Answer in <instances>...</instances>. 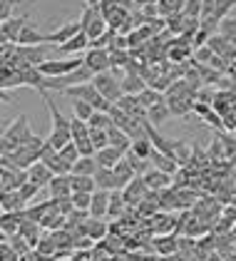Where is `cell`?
<instances>
[{
	"mask_svg": "<svg viewBox=\"0 0 236 261\" xmlns=\"http://www.w3.org/2000/svg\"><path fill=\"white\" fill-rule=\"evenodd\" d=\"M42 100L47 105V112H50V120H53V127H50V137L47 142L55 147V149H62L65 144L72 142V117H65L62 112L58 110V105L53 102L50 92L42 95Z\"/></svg>",
	"mask_w": 236,
	"mask_h": 261,
	"instance_id": "obj_1",
	"label": "cell"
},
{
	"mask_svg": "<svg viewBox=\"0 0 236 261\" xmlns=\"http://www.w3.org/2000/svg\"><path fill=\"white\" fill-rule=\"evenodd\" d=\"M62 95H65V97H70V100H85V102H90V105H92L97 112H110V107H112V102L107 100V97L99 92L97 87H95V82L72 85V87H67Z\"/></svg>",
	"mask_w": 236,
	"mask_h": 261,
	"instance_id": "obj_2",
	"label": "cell"
},
{
	"mask_svg": "<svg viewBox=\"0 0 236 261\" xmlns=\"http://www.w3.org/2000/svg\"><path fill=\"white\" fill-rule=\"evenodd\" d=\"M30 137H33V129H30V124H28V117H25V115H20L18 120H15L10 127H8V129H5V132H3V140H0V152L13 154L20 144H25Z\"/></svg>",
	"mask_w": 236,
	"mask_h": 261,
	"instance_id": "obj_3",
	"label": "cell"
},
{
	"mask_svg": "<svg viewBox=\"0 0 236 261\" xmlns=\"http://www.w3.org/2000/svg\"><path fill=\"white\" fill-rule=\"evenodd\" d=\"M45 142H47L45 137L33 135V137L25 142V144H20L18 149L13 152V162H15V167L28 169V167H33L35 162H40V154H42V147H45Z\"/></svg>",
	"mask_w": 236,
	"mask_h": 261,
	"instance_id": "obj_4",
	"label": "cell"
},
{
	"mask_svg": "<svg viewBox=\"0 0 236 261\" xmlns=\"http://www.w3.org/2000/svg\"><path fill=\"white\" fill-rule=\"evenodd\" d=\"M82 65H85V58H65V60H45L42 65H38V70L45 77H62V75L75 72Z\"/></svg>",
	"mask_w": 236,
	"mask_h": 261,
	"instance_id": "obj_5",
	"label": "cell"
},
{
	"mask_svg": "<svg viewBox=\"0 0 236 261\" xmlns=\"http://www.w3.org/2000/svg\"><path fill=\"white\" fill-rule=\"evenodd\" d=\"M92 82H95V87H97L99 92H102V95H104L107 100L112 102V105L124 97V90H122V80H117V77H115V75H112L110 70H107V72H99V75H95V80H92Z\"/></svg>",
	"mask_w": 236,
	"mask_h": 261,
	"instance_id": "obj_6",
	"label": "cell"
},
{
	"mask_svg": "<svg viewBox=\"0 0 236 261\" xmlns=\"http://www.w3.org/2000/svg\"><path fill=\"white\" fill-rule=\"evenodd\" d=\"M25 181H28V169H22V167H3V172H0V189L3 192H18Z\"/></svg>",
	"mask_w": 236,
	"mask_h": 261,
	"instance_id": "obj_7",
	"label": "cell"
},
{
	"mask_svg": "<svg viewBox=\"0 0 236 261\" xmlns=\"http://www.w3.org/2000/svg\"><path fill=\"white\" fill-rule=\"evenodd\" d=\"M82 58H85V65H87L95 75L107 72V70L112 67V62H110V50H107V47H90Z\"/></svg>",
	"mask_w": 236,
	"mask_h": 261,
	"instance_id": "obj_8",
	"label": "cell"
},
{
	"mask_svg": "<svg viewBox=\"0 0 236 261\" xmlns=\"http://www.w3.org/2000/svg\"><path fill=\"white\" fill-rule=\"evenodd\" d=\"M147 194H149V187H147V181H144L142 174L135 177V179L122 189V197H124V201H127V206H139V201L144 199Z\"/></svg>",
	"mask_w": 236,
	"mask_h": 261,
	"instance_id": "obj_9",
	"label": "cell"
},
{
	"mask_svg": "<svg viewBox=\"0 0 236 261\" xmlns=\"http://www.w3.org/2000/svg\"><path fill=\"white\" fill-rule=\"evenodd\" d=\"M30 15H20V18H8V20L0 22V38L3 42H15L18 45V38L22 33V28L28 25Z\"/></svg>",
	"mask_w": 236,
	"mask_h": 261,
	"instance_id": "obj_10",
	"label": "cell"
},
{
	"mask_svg": "<svg viewBox=\"0 0 236 261\" xmlns=\"http://www.w3.org/2000/svg\"><path fill=\"white\" fill-rule=\"evenodd\" d=\"M80 33H82V22L80 20L65 22V25H60L55 33H50V35H47V42H50V45H62V42L72 40V38L80 35Z\"/></svg>",
	"mask_w": 236,
	"mask_h": 261,
	"instance_id": "obj_11",
	"label": "cell"
},
{
	"mask_svg": "<svg viewBox=\"0 0 236 261\" xmlns=\"http://www.w3.org/2000/svg\"><path fill=\"white\" fill-rule=\"evenodd\" d=\"M142 177H144L147 187H149L152 192H164V189H169V187H172V174L162 172V169H157V167H149Z\"/></svg>",
	"mask_w": 236,
	"mask_h": 261,
	"instance_id": "obj_12",
	"label": "cell"
},
{
	"mask_svg": "<svg viewBox=\"0 0 236 261\" xmlns=\"http://www.w3.org/2000/svg\"><path fill=\"white\" fill-rule=\"evenodd\" d=\"M110 199H112V192H107V189H95V194H92V206H90V217L104 219V217L110 214Z\"/></svg>",
	"mask_w": 236,
	"mask_h": 261,
	"instance_id": "obj_13",
	"label": "cell"
},
{
	"mask_svg": "<svg viewBox=\"0 0 236 261\" xmlns=\"http://www.w3.org/2000/svg\"><path fill=\"white\" fill-rule=\"evenodd\" d=\"M50 197L60 199V197H72V174H55L53 181L47 184Z\"/></svg>",
	"mask_w": 236,
	"mask_h": 261,
	"instance_id": "obj_14",
	"label": "cell"
},
{
	"mask_svg": "<svg viewBox=\"0 0 236 261\" xmlns=\"http://www.w3.org/2000/svg\"><path fill=\"white\" fill-rule=\"evenodd\" d=\"M147 120L152 122L157 129L164 124V122L172 120V110H169V105H167V97H164L162 102H157V105H152V107L147 110Z\"/></svg>",
	"mask_w": 236,
	"mask_h": 261,
	"instance_id": "obj_15",
	"label": "cell"
},
{
	"mask_svg": "<svg viewBox=\"0 0 236 261\" xmlns=\"http://www.w3.org/2000/svg\"><path fill=\"white\" fill-rule=\"evenodd\" d=\"M58 50L62 53V55H77V53H87V50H90V38H87V33H80V35H75L72 40L58 45Z\"/></svg>",
	"mask_w": 236,
	"mask_h": 261,
	"instance_id": "obj_16",
	"label": "cell"
},
{
	"mask_svg": "<svg viewBox=\"0 0 236 261\" xmlns=\"http://www.w3.org/2000/svg\"><path fill=\"white\" fill-rule=\"evenodd\" d=\"M53 169L45 164V162H35L33 167H28V179L35 181V184H40V187H47L50 181H53Z\"/></svg>",
	"mask_w": 236,
	"mask_h": 261,
	"instance_id": "obj_17",
	"label": "cell"
},
{
	"mask_svg": "<svg viewBox=\"0 0 236 261\" xmlns=\"http://www.w3.org/2000/svg\"><path fill=\"white\" fill-rule=\"evenodd\" d=\"M124 154H127L124 149H119V147H112V144H110V147H104V149H99V152H97V154H95V157H97L99 167H107V169H115V167H117V162H119V160H124Z\"/></svg>",
	"mask_w": 236,
	"mask_h": 261,
	"instance_id": "obj_18",
	"label": "cell"
},
{
	"mask_svg": "<svg viewBox=\"0 0 236 261\" xmlns=\"http://www.w3.org/2000/svg\"><path fill=\"white\" fill-rule=\"evenodd\" d=\"M42 42H47V35L40 33L35 20H28V25L22 28V33L18 38V45H42Z\"/></svg>",
	"mask_w": 236,
	"mask_h": 261,
	"instance_id": "obj_19",
	"label": "cell"
},
{
	"mask_svg": "<svg viewBox=\"0 0 236 261\" xmlns=\"http://www.w3.org/2000/svg\"><path fill=\"white\" fill-rule=\"evenodd\" d=\"M115 177H117V189H124V187L135 179V177H139V174H137V169L129 164V160L124 157V160H119L117 167H115Z\"/></svg>",
	"mask_w": 236,
	"mask_h": 261,
	"instance_id": "obj_20",
	"label": "cell"
},
{
	"mask_svg": "<svg viewBox=\"0 0 236 261\" xmlns=\"http://www.w3.org/2000/svg\"><path fill=\"white\" fill-rule=\"evenodd\" d=\"M149 85L147 80L139 75V72H127L124 77H122V90H124V95H139V92H144Z\"/></svg>",
	"mask_w": 236,
	"mask_h": 261,
	"instance_id": "obj_21",
	"label": "cell"
},
{
	"mask_svg": "<svg viewBox=\"0 0 236 261\" xmlns=\"http://www.w3.org/2000/svg\"><path fill=\"white\" fill-rule=\"evenodd\" d=\"M107 231H110V224H104L102 219H95V217H90V219L85 221V237L92 241H99L107 237Z\"/></svg>",
	"mask_w": 236,
	"mask_h": 261,
	"instance_id": "obj_22",
	"label": "cell"
},
{
	"mask_svg": "<svg viewBox=\"0 0 236 261\" xmlns=\"http://www.w3.org/2000/svg\"><path fill=\"white\" fill-rule=\"evenodd\" d=\"M99 169L97 157H80L75 164H72V172L70 174H82V177H95Z\"/></svg>",
	"mask_w": 236,
	"mask_h": 261,
	"instance_id": "obj_23",
	"label": "cell"
},
{
	"mask_svg": "<svg viewBox=\"0 0 236 261\" xmlns=\"http://www.w3.org/2000/svg\"><path fill=\"white\" fill-rule=\"evenodd\" d=\"M107 135H110V144H112V147H119V149H124V152L132 149V137H129L124 129H119L117 124H112V127L107 129Z\"/></svg>",
	"mask_w": 236,
	"mask_h": 261,
	"instance_id": "obj_24",
	"label": "cell"
},
{
	"mask_svg": "<svg viewBox=\"0 0 236 261\" xmlns=\"http://www.w3.org/2000/svg\"><path fill=\"white\" fill-rule=\"evenodd\" d=\"M95 181H97V189H107V192H115V189H117V177H115V169L99 167L97 174H95Z\"/></svg>",
	"mask_w": 236,
	"mask_h": 261,
	"instance_id": "obj_25",
	"label": "cell"
},
{
	"mask_svg": "<svg viewBox=\"0 0 236 261\" xmlns=\"http://www.w3.org/2000/svg\"><path fill=\"white\" fill-rule=\"evenodd\" d=\"M0 206H3V212H22L28 204L20 197V192H3Z\"/></svg>",
	"mask_w": 236,
	"mask_h": 261,
	"instance_id": "obj_26",
	"label": "cell"
},
{
	"mask_svg": "<svg viewBox=\"0 0 236 261\" xmlns=\"http://www.w3.org/2000/svg\"><path fill=\"white\" fill-rule=\"evenodd\" d=\"M127 201H124V197H122V189H115L112 192V199H110V219H122L124 214H127Z\"/></svg>",
	"mask_w": 236,
	"mask_h": 261,
	"instance_id": "obj_27",
	"label": "cell"
},
{
	"mask_svg": "<svg viewBox=\"0 0 236 261\" xmlns=\"http://www.w3.org/2000/svg\"><path fill=\"white\" fill-rule=\"evenodd\" d=\"M129 152H132V154H137L139 160H149V157H152V152H154V144H152V140H149V135L132 140V149H129Z\"/></svg>",
	"mask_w": 236,
	"mask_h": 261,
	"instance_id": "obj_28",
	"label": "cell"
},
{
	"mask_svg": "<svg viewBox=\"0 0 236 261\" xmlns=\"http://www.w3.org/2000/svg\"><path fill=\"white\" fill-rule=\"evenodd\" d=\"M154 249H157V254H162V256H172V254H177L179 244L174 237L164 234V237H159V239L154 241Z\"/></svg>",
	"mask_w": 236,
	"mask_h": 261,
	"instance_id": "obj_29",
	"label": "cell"
},
{
	"mask_svg": "<svg viewBox=\"0 0 236 261\" xmlns=\"http://www.w3.org/2000/svg\"><path fill=\"white\" fill-rule=\"evenodd\" d=\"M72 102V112H75V117H80V120H85V122H90V117L97 112L90 102H85V100H70Z\"/></svg>",
	"mask_w": 236,
	"mask_h": 261,
	"instance_id": "obj_30",
	"label": "cell"
},
{
	"mask_svg": "<svg viewBox=\"0 0 236 261\" xmlns=\"http://www.w3.org/2000/svg\"><path fill=\"white\" fill-rule=\"evenodd\" d=\"M97 181L95 177H82V174H72V192H95Z\"/></svg>",
	"mask_w": 236,
	"mask_h": 261,
	"instance_id": "obj_31",
	"label": "cell"
},
{
	"mask_svg": "<svg viewBox=\"0 0 236 261\" xmlns=\"http://www.w3.org/2000/svg\"><path fill=\"white\" fill-rule=\"evenodd\" d=\"M236 8V0H217V8H214V20H226L229 15H231V10Z\"/></svg>",
	"mask_w": 236,
	"mask_h": 261,
	"instance_id": "obj_32",
	"label": "cell"
},
{
	"mask_svg": "<svg viewBox=\"0 0 236 261\" xmlns=\"http://www.w3.org/2000/svg\"><path fill=\"white\" fill-rule=\"evenodd\" d=\"M137 97H139V102H142V105L149 110L152 105H157V102L164 100V92H159V90H154V87H147L144 92H139Z\"/></svg>",
	"mask_w": 236,
	"mask_h": 261,
	"instance_id": "obj_33",
	"label": "cell"
},
{
	"mask_svg": "<svg viewBox=\"0 0 236 261\" xmlns=\"http://www.w3.org/2000/svg\"><path fill=\"white\" fill-rule=\"evenodd\" d=\"M90 137V122L80 120V117H75L72 115V140H87Z\"/></svg>",
	"mask_w": 236,
	"mask_h": 261,
	"instance_id": "obj_34",
	"label": "cell"
},
{
	"mask_svg": "<svg viewBox=\"0 0 236 261\" xmlns=\"http://www.w3.org/2000/svg\"><path fill=\"white\" fill-rule=\"evenodd\" d=\"M92 194H95V192H72V204H75V209H80V212H90V206H92Z\"/></svg>",
	"mask_w": 236,
	"mask_h": 261,
	"instance_id": "obj_35",
	"label": "cell"
},
{
	"mask_svg": "<svg viewBox=\"0 0 236 261\" xmlns=\"http://www.w3.org/2000/svg\"><path fill=\"white\" fill-rule=\"evenodd\" d=\"M219 33H221V35H224V38L236 47V18H226V20H221Z\"/></svg>",
	"mask_w": 236,
	"mask_h": 261,
	"instance_id": "obj_36",
	"label": "cell"
},
{
	"mask_svg": "<svg viewBox=\"0 0 236 261\" xmlns=\"http://www.w3.org/2000/svg\"><path fill=\"white\" fill-rule=\"evenodd\" d=\"M110 62H112V70L117 67H127L132 62V55L127 50H110Z\"/></svg>",
	"mask_w": 236,
	"mask_h": 261,
	"instance_id": "obj_37",
	"label": "cell"
},
{
	"mask_svg": "<svg viewBox=\"0 0 236 261\" xmlns=\"http://www.w3.org/2000/svg\"><path fill=\"white\" fill-rule=\"evenodd\" d=\"M115 122L110 117V112H95L92 117H90V127L92 129H110Z\"/></svg>",
	"mask_w": 236,
	"mask_h": 261,
	"instance_id": "obj_38",
	"label": "cell"
},
{
	"mask_svg": "<svg viewBox=\"0 0 236 261\" xmlns=\"http://www.w3.org/2000/svg\"><path fill=\"white\" fill-rule=\"evenodd\" d=\"M60 154H62V160L70 164V169H72V164L82 157V154H80V149H77V144H75V140L70 142V144H65V147L60 149Z\"/></svg>",
	"mask_w": 236,
	"mask_h": 261,
	"instance_id": "obj_39",
	"label": "cell"
},
{
	"mask_svg": "<svg viewBox=\"0 0 236 261\" xmlns=\"http://www.w3.org/2000/svg\"><path fill=\"white\" fill-rule=\"evenodd\" d=\"M90 140L95 144V149H104V147H110V135H107V129H92L90 127Z\"/></svg>",
	"mask_w": 236,
	"mask_h": 261,
	"instance_id": "obj_40",
	"label": "cell"
},
{
	"mask_svg": "<svg viewBox=\"0 0 236 261\" xmlns=\"http://www.w3.org/2000/svg\"><path fill=\"white\" fill-rule=\"evenodd\" d=\"M40 189H42V187H40V184H35V181H25V184H22V187H20L18 192H20V197H22V199H25V204H30V201L35 199V197H38V192Z\"/></svg>",
	"mask_w": 236,
	"mask_h": 261,
	"instance_id": "obj_41",
	"label": "cell"
},
{
	"mask_svg": "<svg viewBox=\"0 0 236 261\" xmlns=\"http://www.w3.org/2000/svg\"><path fill=\"white\" fill-rule=\"evenodd\" d=\"M201 8H204V0H187V5H184V15L187 18H201Z\"/></svg>",
	"mask_w": 236,
	"mask_h": 261,
	"instance_id": "obj_42",
	"label": "cell"
},
{
	"mask_svg": "<svg viewBox=\"0 0 236 261\" xmlns=\"http://www.w3.org/2000/svg\"><path fill=\"white\" fill-rule=\"evenodd\" d=\"M219 137L224 142V152H226V160L236 162V137H229V135H224V132H219Z\"/></svg>",
	"mask_w": 236,
	"mask_h": 261,
	"instance_id": "obj_43",
	"label": "cell"
},
{
	"mask_svg": "<svg viewBox=\"0 0 236 261\" xmlns=\"http://www.w3.org/2000/svg\"><path fill=\"white\" fill-rule=\"evenodd\" d=\"M75 144H77V149H80L82 157H95V154H97V149H95V144H92L90 137H87V140H77Z\"/></svg>",
	"mask_w": 236,
	"mask_h": 261,
	"instance_id": "obj_44",
	"label": "cell"
},
{
	"mask_svg": "<svg viewBox=\"0 0 236 261\" xmlns=\"http://www.w3.org/2000/svg\"><path fill=\"white\" fill-rule=\"evenodd\" d=\"M18 3H22V0H0V20H8L13 5H18Z\"/></svg>",
	"mask_w": 236,
	"mask_h": 261,
	"instance_id": "obj_45",
	"label": "cell"
}]
</instances>
